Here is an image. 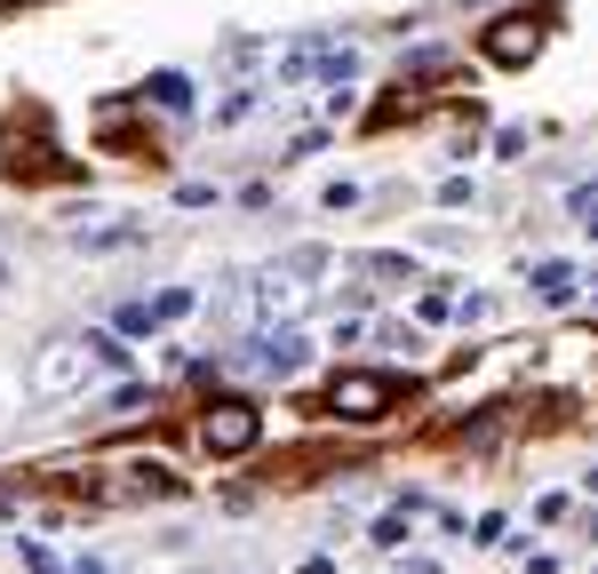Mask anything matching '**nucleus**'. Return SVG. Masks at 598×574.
Masks as SVG:
<instances>
[{"instance_id":"f257e3e1","label":"nucleus","mask_w":598,"mask_h":574,"mask_svg":"<svg viewBox=\"0 0 598 574\" xmlns=\"http://www.w3.org/2000/svg\"><path fill=\"white\" fill-rule=\"evenodd\" d=\"M88 367H96L88 335H56V344H41V359H32L24 391H32V399H64V391H80V383H88Z\"/></svg>"},{"instance_id":"f03ea898","label":"nucleus","mask_w":598,"mask_h":574,"mask_svg":"<svg viewBox=\"0 0 598 574\" xmlns=\"http://www.w3.org/2000/svg\"><path fill=\"white\" fill-rule=\"evenodd\" d=\"M543 32H551V17H535V9H511V17H494L487 24V64H503V73H519V64H535L543 56Z\"/></svg>"},{"instance_id":"7ed1b4c3","label":"nucleus","mask_w":598,"mask_h":574,"mask_svg":"<svg viewBox=\"0 0 598 574\" xmlns=\"http://www.w3.org/2000/svg\"><path fill=\"white\" fill-rule=\"evenodd\" d=\"M391 399H399V383H391V376H376V367H351V376L327 383V415H344V423H376Z\"/></svg>"},{"instance_id":"20e7f679","label":"nucleus","mask_w":598,"mask_h":574,"mask_svg":"<svg viewBox=\"0 0 598 574\" xmlns=\"http://www.w3.org/2000/svg\"><path fill=\"white\" fill-rule=\"evenodd\" d=\"M255 408H248V399H216V408L208 415H199V447H208L216 463H231V455H248L255 447Z\"/></svg>"},{"instance_id":"39448f33","label":"nucleus","mask_w":598,"mask_h":574,"mask_svg":"<svg viewBox=\"0 0 598 574\" xmlns=\"http://www.w3.org/2000/svg\"><path fill=\"white\" fill-rule=\"evenodd\" d=\"M304 359H312V344H304L295 327H280V335H255V351H248V367H255V376H280V383H287Z\"/></svg>"},{"instance_id":"423d86ee","label":"nucleus","mask_w":598,"mask_h":574,"mask_svg":"<svg viewBox=\"0 0 598 574\" xmlns=\"http://www.w3.org/2000/svg\"><path fill=\"white\" fill-rule=\"evenodd\" d=\"M526 280H535V295H543V303H567V295H575V263H558V256H551V263H535Z\"/></svg>"},{"instance_id":"0eeeda50","label":"nucleus","mask_w":598,"mask_h":574,"mask_svg":"<svg viewBox=\"0 0 598 574\" xmlns=\"http://www.w3.org/2000/svg\"><path fill=\"white\" fill-rule=\"evenodd\" d=\"M144 96H152L160 112H192V80H184V73H152V88H144Z\"/></svg>"},{"instance_id":"6e6552de","label":"nucleus","mask_w":598,"mask_h":574,"mask_svg":"<svg viewBox=\"0 0 598 574\" xmlns=\"http://www.w3.org/2000/svg\"><path fill=\"white\" fill-rule=\"evenodd\" d=\"M88 351H96V367H112V376H120V367H137V359H128V344H120V335H105V327L88 335Z\"/></svg>"},{"instance_id":"1a4fd4ad","label":"nucleus","mask_w":598,"mask_h":574,"mask_svg":"<svg viewBox=\"0 0 598 574\" xmlns=\"http://www.w3.org/2000/svg\"><path fill=\"white\" fill-rule=\"evenodd\" d=\"M137 487H144V495H184V479H176L168 463H137Z\"/></svg>"},{"instance_id":"9d476101","label":"nucleus","mask_w":598,"mask_h":574,"mask_svg":"<svg viewBox=\"0 0 598 574\" xmlns=\"http://www.w3.org/2000/svg\"><path fill=\"white\" fill-rule=\"evenodd\" d=\"M128 240H137V224H112V231H80V248H88V256H112V248H128Z\"/></svg>"},{"instance_id":"9b49d317","label":"nucleus","mask_w":598,"mask_h":574,"mask_svg":"<svg viewBox=\"0 0 598 574\" xmlns=\"http://www.w3.org/2000/svg\"><path fill=\"white\" fill-rule=\"evenodd\" d=\"M280 272H287V280H319V272H327V248H295Z\"/></svg>"},{"instance_id":"f8f14e48","label":"nucleus","mask_w":598,"mask_h":574,"mask_svg":"<svg viewBox=\"0 0 598 574\" xmlns=\"http://www.w3.org/2000/svg\"><path fill=\"white\" fill-rule=\"evenodd\" d=\"M184 312H192V288H160V295H152V320H160V327L184 320Z\"/></svg>"},{"instance_id":"ddd939ff","label":"nucleus","mask_w":598,"mask_h":574,"mask_svg":"<svg viewBox=\"0 0 598 574\" xmlns=\"http://www.w3.org/2000/svg\"><path fill=\"white\" fill-rule=\"evenodd\" d=\"M376 344H383V351H415L423 335H415V320H383V327H376Z\"/></svg>"},{"instance_id":"4468645a","label":"nucleus","mask_w":598,"mask_h":574,"mask_svg":"<svg viewBox=\"0 0 598 574\" xmlns=\"http://www.w3.org/2000/svg\"><path fill=\"white\" fill-rule=\"evenodd\" d=\"M248 112H255V88H231V96H224V105H216V128H240Z\"/></svg>"},{"instance_id":"2eb2a0df","label":"nucleus","mask_w":598,"mask_h":574,"mask_svg":"<svg viewBox=\"0 0 598 574\" xmlns=\"http://www.w3.org/2000/svg\"><path fill=\"white\" fill-rule=\"evenodd\" d=\"M112 320H120V335H152V327H160V320H152V303H120Z\"/></svg>"},{"instance_id":"dca6fc26","label":"nucleus","mask_w":598,"mask_h":574,"mask_svg":"<svg viewBox=\"0 0 598 574\" xmlns=\"http://www.w3.org/2000/svg\"><path fill=\"white\" fill-rule=\"evenodd\" d=\"M17 559H24V574H64V566H56V551H48V543H17Z\"/></svg>"},{"instance_id":"f3484780","label":"nucleus","mask_w":598,"mask_h":574,"mask_svg":"<svg viewBox=\"0 0 598 574\" xmlns=\"http://www.w3.org/2000/svg\"><path fill=\"white\" fill-rule=\"evenodd\" d=\"M376 280H415V256H368Z\"/></svg>"},{"instance_id":"a211bd4d","label":"nucleus","mask_w":598,"mask_h":574,"mask_svg":"<svg viewBox=\"0 0 598 574\" xmlns=\"http://www.w3.org/2000/svg\"><path fill=\"white\" fill-rule=\"evenodd\" d=\"M567 199H575V208H583V216H590V208H598V184H575V192H567Z\"/></svg>"},{"instance_id":"6ab92c4d","label":"nucleus","mask_w":598,"mask_h":574,"mask_svg":"<svg viewBox=\"0 0 598 574\" xmlns=\"http://www.w3.org/2000/svg\"><path fill=\"white\" fill-rule=\"evenodd\" d=\"M399 574H439V566H431V559H399Z\"/></svg>"},{"instance_id":"aec40b11","label":"nucleus","mask_w":598,"mask_h":574,"mask_svg":"<svg viewBox=\"0 0 598 574\" xmlns=\"http://www.w3.org/2000/svg\"><path fill=\"white\" fill-rule=\"evenodd\" d=\"M590 288H598V280H590Z\"/></svg>"}]
</instances>
